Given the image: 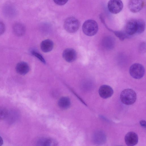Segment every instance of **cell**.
<instances>
[{
    "label": "cell",
    "instance_id": "ba28073f",
    "mask_svg": "<svg viewBox=\"0 0 146 146\" xmlns=\"http://www.w3.org/2000/svg\"><path fill=\"white\" fill-rule=\"evenodd\" d=\"M98 93L100 96L103 99H107L112 96L113 93L112 88L110 86L103 85L99 89Z\"/></svg>",
    "mask_w": 146,
    "mask_h": 146
},
{
    "label": "cell",
    "instance_id": "8fae6325",
    "mask_svg": "<svg viewBox=\"0 0 146 146\" xmlns=\"http://www.w3.org/2000/svg\"><path fill=\"white\" fill-rule=\"evenodd\" d=\"M136 20H132L129 21L125 26V32L128 35H131L136 33Z\"/></svg>",
    "mask_w": 146,
    "mask_h": 146
},
{
    "label": "cell",
    "instance_id": "3957f363",
    "mask_svg": "<svg viewBox=\"0 0 146 146\" xmlns=\"http://www.w3.org/2000/svg\"><path fill=\"white\" fill-rule=\"evenodd\" d=\"M80 26V23L78 19L73 17L67 18L64 23V27L67 32L73 33L76 32Z\"/></svg>",
    "mask_w": 146,
    "mask_h": 146
},
{
    "label": "cell",
    "instance_id": "ffe728a7",
    "mask_svg": "<svg viewBox=\"0 0 146 146\" xmlns=\"http://www.w3.org/2000/svg\"><path fill=\"white\" fill-rule=\"evenodd\" d=\"M68 0H53L54 2L59 5H63L66 4Z\"/></svg>",
    "mask_w": 146,
    "mask_h": 146
},
{
    "label": "cell",
    "instance_id": "7c38bea8",
    "mask_svg": "<svg viewBox=\"0 0 146 146\" xmlns=\"http://www.w3.org/2000/svg\"><path fill=\"white\" fill-rule=\"evenodd\" d=\"M13 29L14 34L18 36L23 35L26 31L25 27L24 25L19 22H17L14 24Z\"/></svg>",
    "mask_w": 146,
    "mask_h": 146
},
{
    "label": "cell",
    "instance_id": "52a82bcc",
    "mask_svg": "<svg viewBox=\"0 0 146 146\" xmlns=\"http://www.w3.org/2000/svg\"><path fill=\"white\" fill-rule=\"evenodd\" d=\"M77 55L76 50L72 48L65 49L62 53V57L65 60L68 62H72L76 59Z\"/></svg>",
    "mask_w": 146,
    "mask_h": 146
},
{
    "label": "cell",
    "instance_id": "ac0fdd59",
    "mask_svg": "<svg viewBox=\"0 0 146 146\" xmlns=\"http://www.w3.org/2000/svg\"><path fill=\"white\" fill-rule=\"evenodd\" d=\"M31 53L33 55L36 57L41 62L44 64L46 63V61L42 56L39 53L35 50H33L31 51Z\"/></svg>",
    "mask_w": 146,
    "mask_h": 146
},
{
    "label": "cell",
    "instance_id": "e0dca14e",
    "mask_svg": "<svg viewBox=\"0 0 146 146\" xmlns=\"http://www.w3.org/2000/svg\"><path fill=\"white\" fill-rule=\"evenodd\" d=\"M115 35L119 39L121 40H124L125 38L127 37V35L125 32L120 31H117L114 32Z\"/></svg>",
    "mask_w": 146,
    "mask_h": 146
},
{
    "label": "cell",
    "instance_id": "2e32d148",
    "mask_svg": "<svg viewBox=\"0 0 146 146\" xmlns=\"http://www.w3.org/2000/svg\"><path fill=\"white\" fill-rule=\"evenodd\" d=\"M137 31L136 33L140 34L144 31L145 28V23L144 21L141 19H139L136 20Z\"/></svg>",
    "mask_w": 146,
    "mask_h": 146
},
{
    "label": "cell",
    "instance_id": "5bb4252c",
    "mask_svg": "<svg viewBox=\"0 0 146 146\" xmlns=\"http://www.w3.org/2000/svg\"><path fill=\"white\" fill-rule=\"evenodd\" d=\"M57 142L54 139L50 138H41L37 142V144L38 146H56Z\"/></svg>",
    "mask_w": 146,
    "mask_h": 146
},
{
    "label": "cell",
    "instance_id": "7a4b0ae2",
    "mask_svg": "<svg viewBox=\"0 0 146 146\" xmlns=\"http://www.w3.org/2000/svg\"><path fill=\"white\" fill-rule=\"evenodd\" d=\"M98 26L97 23L94 20L89 19L85 21L82 26V31L87 36H92L97 32Z\"/></svg>",
    "mask_w": 146,
    "mask_h": 146
},
{
    "label": "cell",
    "instance_id": "277c9868",
    "mask_svg": "<svg viewBox=\"0 0 146 146\" xmlns=\"http://www.w3.org/2000/svg\"><path fill=\"white\" fill-rule=\"evenodd\" d=\"M129 72L131 76L133 78L139 79L143 77L145 70L142 65L136 63L133 64L130 66Z\"/></svg>",
    "mask_w": 146,
    "mask_h": 146
},
{
    "label": "cell",
    "instance_id": "7402d4cb",
    "mask_svg": "<svg viewBox=\"0 0 146 146\" xmlns=\"http://www.w3.org/2000/svg\"><path fill=\"white\" fill-rule=\"evenodd\" d=\"M3 144V140L2 137L0 136V146H1Z\"/></svg>",
    "mask_w": 146,
    "mask_h": 146
},
{
    "label": "cell",
    "instance_id": "8992f818",
    "mask_svg": "<svg viewBox=\"0 0 146 146\" xmlns=\"http://www.w3.org/2000/svg\"><path fill=\"white\" fill-rule=\"evenodd\" d=\"M144 5L143 0H130L128 3V7L131 12L136 13L142 9Z\"/></svg>",
    "mask_w": 146,
    "mask_h": 146
},
{
    "label": "cell",
    "instance_id": "9c48e42d",
    "mask_svg": "<svg viewBox=\"0 0 146 146\" xmlns=\"http://www.w3.org/2000/svg\"><path fill=\"white\" fill-rule=\"evenodd\" d=\"M125 141L126 144L129 146H133L137 144L138 142L137 134L134 132L128 133L125 137Z\"/></svg>",
    "mask_w": 146,
    "mask_h": 146
},
{
    "label": "cell",
    "instance_id": "30bf717a",
    "mask_svg": "<svg viewBox=\"0 0 146 146\" xmlns=\"http://www.w3.org/2000/svg\"><path fill=\"white\" fill-rule=\"evenodd\" d=\"M16 70L19 74L24 75L27 74L29 70V67L28 64L25 62H21L18 63L16 67Z\"/></svg>",
    "mask_w": 146,
    "mask_h": 146
},
{
    "label": "cell",
    "instance_id": "6da1fadb",
    "mask_svg": "<svg viewBox=\"0 0 146 146\" xmlns=\"http://www.w3.org/2000/svg\"><path fill=\"white\" fill-rule=\"evenodd\" d=\"M121 102L126 105H131L135 103L136 99V94L135 92L130 89L123 90L120 95Z\"/></svg>",
    "mask_w": 146,
    "mask_h": 146
},
{
    "label": "cell",
    "instance_id": "4fadbf2b",
    "mask_svg": "<svg viewBox=\"0 0 146 146\" xmlns=\"http://www.w3.org/2000/svg\"><path fill=\"white\" fill-rule=\"evenodd\" d=\"M41 50L44 52H49L52 50L54 47L53 41L50 39H47L42 41L40 45Z\"/></svg>",
    "mask_w": 146,
    "mask_h": 146
},
{
    "label": "cell",
    "instance_id": "603a6c76",
    "mask_svg": "<svg viewBox=\"0 0 146 146\" xmlns=\"http://www.w3.org/2000/svg\"><path fill=\"white\" fill-rule=\"evenodd\" d=\"M141 124L142 126H144L145 125V122L144 121H141Z\"/></svg>",
    "mask_w": 146,
    "mask_h": 146
},
{
    "label": "cell",
    "instance_id": "44dd1931",
    "mask_svg": "<svg viewBox=\"0 0 146 146\" xmlns=\"http://www.w3.org/2000/svg\"><path fill=\"white\" fill-rule=\"evenodd\" d=\"M5 26L4 23L0 21V35L3 34L5 30Z\"/></svg>",
    "mask_w": 146,
    "mask_h": 146
},
{
    "label": "cell",
    "instance_id": "d6986e66",
    "mask_svg": "<svg viewBox=\"0 0 146 146\" xmlns=\"http://www.w3.org/2000/svg\"><path fill=\"white\" fill-rule=\"evenodd\" d=\"M8 112L5 108L0 107V120L5 119L7 116Z\"/></svg>",
    "mask_w": 146,
    "mask_h": 146
},
{
    "label": "cell",
    "instance_id": "9a60e30c",
    "mask_svg": "<svg viewBox=\"0 0 146 146\" xmlns=\"http://www.w3.org/2000/svg\"><path fill=\"white\" fill-rule=\"evenodd\" d=\"M70 104L69 99L67 97H62L58 101V104L59 107L62 109L67 108Z\"/></svg>",
    "mask_w": 146,
    "mask_h": 146
},
{
    "label": "cell",
    "instance_id": "5b68a950",
    "mask_svg": "<svg viewBox=\"0 0 146 146\" xmlns=\"http://www.w3.org/2000/svg\"><path fill=\"white\" fill-rule=\"evenodd\" d=\"M108 7L110 12L116 14L122 10L123 4L121 0H110L108 3Z\"/></svg>",
    "mask_w": 146,
    "mask_h": 146
}]
</instances>
